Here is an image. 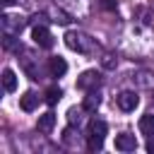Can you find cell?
Wrapping results in <instances>:
<instances>
[{"label":"cell","mask_w":154,"mask_h":154,"mask_svg":"<svg viewBox=\"0 0 154 154\" xmlns=\"http://www.w3.org/2000/svg\"><path fill=\"white\" fill-rule=\"evenodd\" d=\"M103 137H106V123L103 120H91L89 123V135H87V147L91 152H99L103 147Z\"/></svg>","instance_id":"obj_1"},{"label":"cell","mask_w":154,"mask_h":154,"mask_svg":"<svg viewBox=\"0 0 154 154\" xmlns=\"http://www.w3.org/2000/svg\"><path fill=\"white\" fill-rule=\"evenodd\" d=\"M65 43H67V48H72L77 53H89L94 48V41L82 31H67L65 34Z\"/></svg>","instance_id":"obj_2"},{"label":"cell","mask_w":154,"mask_h":154,"mask_svg":"<svg viewBox=\"0 0 154 154\" xmlns=\"http://www.w3.org/2000/svg\"><path fill=\"white\" fill-rule=\"evenodd\" d=\"M99 84H101V75H99L96 70H87V72H82L79 79H77V87L84 89V91H91V89H96Z\"/></svg>","instance_id":"obj_3"},{"label":"cell","mask_w":154,"mask_h":154,"mask_svg":"<svg viewBox=\"0 0 154 154\" xmlns=\"http://www.w3.org/2000/svg\"><path fill=\"white\" fill-rule=\"evenodd\" d=\"M116 103H118V108H120V111L130 113V111H135V108H137L140 96H137L135 91H120V94L116 96Z\"/></svg>","instance_id":"obj_4"},{"label":"cell","mask_w":154,"mask_h":154,"mask_svg":"<svg viewBox=\"0 0 154 154\" xmlns=\"http://www.w3.org/2000/svg\"><path fill=\"white\" fill-rule=\"evenodd\" d=\"M31 38H34V43L41 46V48H51V46H53V36H51V31H48L43 24H36V26L31 29Z\"/></svg>","instance_id":"obj_5"},{"label":"cell","mask_w":154,"mask_h":154,"mask_svg":"<svg viewBox=\"0 0 154 154\" xmlns=\"http://www.w3.org/2000/svg\"><path fill=\"white\" fill-rule=\"evenodd\" d=\"M116 149H120V152H135V149H137V140H135V135H130V132H120V135H116Z\"/></svg>","instance_id":"obj_6"},{"label":"cell","mask_w":154,"mask_h":154,"mask_svg":"<svg viewBox=\"0 0 154 154\" xmlns=\"http://www.w3.org/2000/svg\"><path fill=\"white\" fill-rule=\"evenodd\" d=\"M53 125H55V113H43V116H38V123H36V128H38V132H43V135H48L51 130H53Z\"/></svg>","instance_id":"obj_7"},{"label":"cell","mask_w":154,"mask_h":154,"mask_svg":"<svg viewBox=\"0 0 154 154\" xmlns=\"http://www.w3.org/2000/svg\"><path fill=\"white\" fill-rule=\"evenodd\" d=\"M48 70H51V75H53V77H63V75L67 72V63H65L63 58H58V55H55V58H51V60H48Z\"/></svg>","instance_id":"obj_8"},{"label":"cell","mask_w":154,"mask_h":154,"mask_svg":"<svg viewBox=\"0 0 154 154\" xmlns=\"http://www.w3.org/2000/svg\"><path fill=\"white\" fill-rule=\"evenodd\" d=\"M99 103H101V96L96 94V89H91V91H87V96H84V103H82V108H84V111H89V113H94V111L99 108Z\"/></svg>","instance_id":"obj_9"},{"label":"cell","mask_w":154,"mask_h":154,"mask_svg":"<svg viewBox=\"0 0 154 154\" xmlns=\"http://www.w3.org/2000/svg\"><path fill=\"white\" fill-rule=\"evenodd\" d=\"M19 106H22L24 111H34V108L38 106V96H36L34 91H24V94L19 96Z\"/></svg>","instance_id":"obj_10"},{"label":"cell","mask_w":154,"mask_h":154,"mask_svg":"<svg viewBox=\"0 0 154 154\" xmlns=\"http://www.w3.org/2000/svg\"><path fill=\"white\" fill-rule=\"evenodd\" d=\"M140 132L147 135V137L154 135V113H147V116L140 118Z\"/></svg>","instance_id":"obj_11"},{"label":"cell","mask_w":154,"mask_h":154,"mask_svg":"<svg viewBox=\"0 0 154 154\" xmlns=\"http://www.w3.org/2000/svg\"><path fill=\"white\" fill-rule=\"evenodd\" d=\"M2 87H5V91H14L17 89V75L7 67V70H2Z\"/></svg>","instance_id":"obj_12"},{"label":"cell","mask_w":154,"mask_h":154,"mask_svg":"<svg viewBox=\"0 0 154 154\" xmlns=\"http://www.w3.org/2000/svg\"><path fill=\"white\" fill-rule=\"evenodd\" d=\"M2 24H5V29L22 31V26H24V19H22V17H7V14H2Z\"/></svg>","instance_id":"obj_13"},{"label":"cell","mask_w":154,"mask_h":154,"mask_svg":"<svg viewBox=\"0 0 154 154\" xmlns=\"http://www.w3.org/2000/svg\"><path fill=\"white\" fill-rule=\"evenodd\" d=\"M60 96H63V91H60L58 87H48V89H46V103H51V106H53V103H58V101H60Z\"/></svg>","instance_id":"obj_14"},{"label":"cell","mask_w":154,"mask_h":154,"mask_svg":"<svg viewBox=\"0 0 154 154\" xmlns=\"http://www.w3.org/2000/svg\"><path fill=\"white\" fill-rule=\"evenodd\" d=\"M53 17H55L53 22H60V24H67V22H70V17H67L63 10H55V12H53Z\"/></svg>","instance_id":"obj_15"},{"label":"cell","mask_w":154,"mask_h":154,"mask_svg":"<svg viewBox=\"0 0 154 154\" xmlns=\"http://www.w3.org/2000/svg\"><path fill=\"white\" fill-rule=\"evenodd\" d=\"M116 5H118V0H101L103 10H116Z\"/></svg>","instance_id":"obj_16"},{"label":"cell","mask_w":154,"mask_h":154,"mask_svg":"<svg viewBox=\"0 0 154 154\" xmlns=\"http://www.w3.org/2000/svg\"><path fill=\"white\" fill-rule=\"evenodd\" d=\"M103 65H106V67H113V65H116V63H113V55H106V58H103Z\"/></svg>","instance_id":"obj_17"},{"label":"cell","mask_w":154,"mask_h":154,"mask_svg":"<svg viewBox=\"0 0 154 154\" xmlns=\"http://www.w3.org/2000/svg\"><path fill=\"white\" fill-rule=\"evenodd\" d=\"M147 152H149V154H154V137H149V140H147Z\"/></svg>","instance_id":"obj_18"},{"label":"cell","mask_w":154,"mask_h":154,"mask_svg":"<svg viewBox=\"0 0 154 154\" xmlns=\"http://www.w3.org/2000/svg\"><path fill=\"white\" fill-rule=\"evenodd\" d=\"M0 2H2L5 7H10V5H14V0H0Z\"/></svg>","instance_id":"obj_19"}]
</instances>
